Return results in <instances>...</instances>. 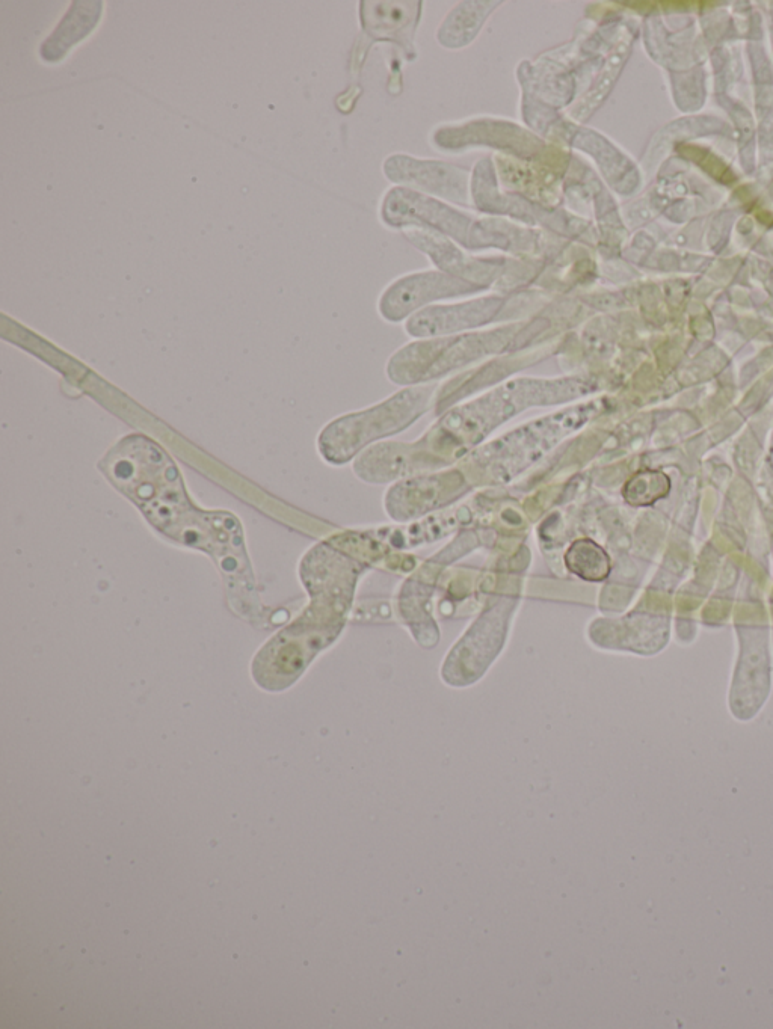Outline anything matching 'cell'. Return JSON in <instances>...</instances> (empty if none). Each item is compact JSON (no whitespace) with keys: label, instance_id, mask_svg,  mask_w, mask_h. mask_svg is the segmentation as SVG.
Wrapping results in <instances>:
<instances>
[{"label":"cell","instance_id":"cell-1","mask_svg":"<svg viewBox=\"0 0 773 1029\" xmlns=\"http://www.w3.org/2000/svg\"><path fill=\"white\" fill-rule=\"evenodd\" d=\"M567 565L583 580L600 581L609 575L610 562L603 550L591 541H579L567 554Z\"/></svg>","mask_w":773,"mask_h":1029},{"label":"cell","instance_id":"cell-2","mask_svg":"<svg viewBox=\"0 0 773 1029\" xmlns=\"http://www.w3.org/2000/svg\"><path fill=\"white\" fill-rule=\"evenodd\" d=\"M671 480L660 471H642L627 483L624 497L635 506H648L668 495Z\"/></svg>","mask_w":773,"mask_h":1029}]
</instances>
